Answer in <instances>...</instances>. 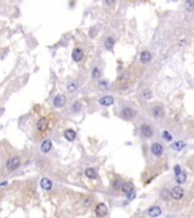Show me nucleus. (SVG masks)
I'll return each mask as SVG.
<instances>
[{
    "label": "nucleus",
    "instance_id": "obj_28",
    "mask_svg": "<svg viewBox=\"0 0 194 218\" xmlns=\"http://www.w3.org/2000/svg\"><path fill=\"white\" fill-rule=\"evenodd\" d=\"M142 97L144 98L145 100H149L150 98L152 97V93H151V91H150V90L145 89V90H143V91H142Z\"/></svg>",
    "mask_w": 194,
    "mask_h": 218
},
{
    "label": "nucleus",
    "instance_id": "obj_23",
    "mask_svg": "<svg viewBox=\"0 0 194 218\" xmlns=\"http://www.w3.org/2000/svg\"><path fill=\"white\" fill-rule=\"evenodd\" d=\"M185 145H186V144L184 143L183 141H178V142L173 144V145H171V148H173L174 150H176V151H181L182 149L185 148Z\"/></svg>",
    "mask_w": 194,
    "mask_h": 218
},
{
    "label": "nucleus",
    "instance_id": "obj_12",
    "mask_svg": "<svg viewBox=\"0 0 194 218\" xmlns=\"http://www.w3.org/2000/svg\"><path fill=\"white\" fill-rule=\"evenodd\" d=\"M40 185H41V188L44 190V191H50V190L52 189V181L50 179V178H48V177H43L42 179H41V182H40Z\"/></svg>",
    "mask_w": 194,
    "mask_h": 218
},
{
    "label": "nucleus",
    "instance_id": "obj_16",
    "mask_svg": "<svg viewBox=\"0 0 194 218\" xmlns=\"http://www.w3.org/2000/svg\"><path fill=\"white\" fill-rule=\"evenodd\" d=\"M85 176L87 178H90V179H97L98 178V173L97 171L94 169V168H86L85 169Z\"/></svg>",
    "mask_w": 194,
    "mask_h": 218
},
{
    "label": "nucleus",
    "instance_id": "obj_19",
    "mask_svg": "<svg viewBox=\"0 0 194 218\" xmlns=\"http://www.w3.org/2000/svg\"><path fill=\"white\" fill-rule=\"evenodd\" d=\"M140 60L142 64H148L151 60V53L149 51H143L140 56Z\"/></svg>",
    "mask_w": 194,
    "mask_h": 218
},
{
    "label": "nucleus",
    "instance_id": "obj_1",
    "mask_svg": "<svg viewBox=\"0 0 194 218\" xmlns=\"http://www.w3.org/2000/svg\"><path fill=\"white\" fill-rule=\"evenodd\" d=\"M55 123H56V116L53 114H48V115L41 116L40 118L38 119V122H36V124H35V131H36L38 138L46 136L48 132L53 127Z\"/></svg>",
    "mask_w": 194,
    "mask_h": 218
},
{
    "label": "nucleus",
    "instance_id": "obj_4",
    "mask_svg": "<svg viewBox=\"0 0 194 218\" xmlns=\"http://www.w3.org/2000/svg\"><path fill=\"white\" fill-rule=\"evenodd\" d=\"M170 196L174 200H181L184 196V190H183L182 186H179V185L174 186L170 191Z\"/></svg>",
    "mask_w": 194,
    "mask_h": 218
},
{
    "label": "nucleus",
    "instance_id": "obj_6",
    "mask_svg": "<svg viewBox=\"0 0 194 218\" xmlns=\"http://www.w3.org/2000/svg\"><path fill=\"white\" fill-rule=\"evenodd\" d=\"M72 58H73V60H74L75 63H80L83 60V58H84V51H83V49H81V48H75L73 52H72Z\"/></svg>",
    "mask_w": 194,
    "mask_h": 218
},
{
    "label": "nucleus",
    "instance_id": "obj_17",
    "mask_svg": "<svg viewBox=\"0 0 194 218\" xmlns=\"http://www.w3.org/2000/svg\"><path fill=\"white\" fill-rule=\"evenodd\" d=\"M120 190L123 191V193H125L126 195H128V194H131L132 192L134 191V185H133L132 183H124Z\"/></svg>",
    "mask_w": 194,
    "mask_h": 218
},
{
    "label": "nucleus",
    "instance_id": "obj_20",
    "mask_svg": "<svg viewBox=\"0 0 194 218\" xmlns=\"http://www.w3.org/2000/svg\"><path fill=\"white\" fill-rule=\"evenodd\" d=\"M186 178H187V176H186V173L183 172V171H182V172H181V174L176 176V182L178 184H184L185 182H186Z\"/></svg>",
    "mask_w": 194,
    "mask_h": 218
},
{
    "label": "nucleus",
    "instance_id": "obj_21",
    "mask_svg": "<svg viewBox=\"0 0 194 218\" xmlns=\"http://www.w3.org/2000/svg\"><path fill=\"white\" fill-rule=\"evenodd\" d=\"M114 43H115V40L114 38H111V36H108L106 40H104V47H106V49H108V50H111L113 49V47H114Z\"/></svg>",
    "mask_w": 194,
    "mask_h": 218
},
{
    "label": "nucleus",
    "instance_id": "obj_8",
    "mask_svg": "<svg viewBox=\"0 0 194 218\" xmlns=\"http://www.w3.org/2000/svg\"><path fill=\"white\" fill-rule=\"evenodd\" d=\"M135 114L136 113L134 111V109L130 108V107H125V108L120 111V116L123 118H125V119H132L135 116Z\"/></svg>",
    "mask_w": 194,
    "mask_h": 218
},
{
    "label": "nucleus",
    "instance_id": "obj_24",
    "mask_svg": "<svg viewBox=\"0 0 194 218\" xmlns=\"http://www.w3.org/2000/svg\"><path fill=\"white\" fill-rule=\"evenodd\" d=\"M101 76V72H100V69L98 68V67H94V68L92 69V79H94V80H97Z\"/></svg>",
    "mask_w": 194,
    "mask_h": 218
},
{
    "label": "nucleus",
    "instance_id": "obj_15",
    "mask_svg": "<svg viewBox=\"0 0 194 218\" xmlns=\"http://www.w3.org/2000/svg\"><path fill=\"white\" fill-rule=\"evenodd\" d=\"M152 115H153V117L154 118H157V119L161 118V117L164 116V109H162V107H160V106H155V107H153V109H152Z\"/></svg>",
    "mask_w": 194,
    "mask_h": 218
},
{
    "label": "nucleus",
    "instance_id": "obj_11",
    "mask_svg": "<svg viewBox=\"0 0 194 218\" xmlns=\"http://www.w3.org/2000/svg\"><path fill=\"white\" fill-rule=\"evenodd\" d=\"M148 215L150 217L155 218L161 215V208L159 206H152L148 209Z\"/></svg>",
    "mask_w": 194,
    "mask_h": 218
},
{
    "label": "nucleus",
    "instance_id": "obj_31",
    "mask_svg": "<svg viewBox=\"0 0 194 218\" xmlns=\"http://www.w3.org/2000/svg\"><path fill=\"white\" fill-rule=\"evenodd\" d=\"M92 202H93V199H92L91 196H86V198H84V199H83V205H84L85 207L91 206Z\"/></svg>",
    "mask_w": 194,
    "mask_h": 218
},
{
    "label": "nucleus",
    "instance_id": "obj_32",
    "mask_svg": "<svg viewBox=\"0 0 194 218\" xmlns=\"http://www.w3.org/2000/svg\"><path fill=\"white\" fill-rule=\"evenodd\" d=\"M174 172H175V176L179 175V174H181V172H182V169H181V166H179V165H176V166L174 167Z\"/></svg>",
    "mask_w": 194,
    "mask_h": 218
},
{
    "label": "nucleus",
    "instance_id": "obj_30",
    "mask_svg": "<svg viewBox=\"0 0 194 218\" xmlns=\"http://www.w3.org/2000/svg\"><path fill=\"white\" fill-rule=\"evenodd\" d=\"M123 184L124 183H123L120 179H115L114 182H113V188H114V189H121Z\"/></svg>",
    "mask_w": 194,
    "mask_h": 218
},
{
    "label": "nucleus",
    "instance_id": "obj_5",
    "mask_svg": "<svg viewBox=\"0 0 194 218\" xmlns=\"http://www.w3.org/2000/svg\"><path fill=\"white\" fill-rule=\"evenodd\" d=\"M52 103L56 108H61L66 105V97L64 94H57L55 96L53 100H52Z\"/></svg>",
    "mask_w": 194,
    "mask_h": 218
},
{
    "label": "nucleus",
    "instance_id": "obj_26",
    "mask_svg": "<svg viewBox=\"0 0 194 218\" xmlns=\"http://www.w3.org/2000/svg\"><path fill=\"white\" fill-rule=\"evenodd\" d=\"M185 8L187 9L188 12L194 10V1H191V0L186 1V2H185Z\"/></svg>",
    "mask_w": 194,
    "mask_h": 218
},
{
    "label": "nucleus",
    "instance_id": "obj_27",
    "mask_svg": "<svg viewBox=\"0 0 194 218\" xmlns=\"http://www.w3.org/2000/svg\"><path fill=\"white\" fill-rule=\"evenodd\" d=\"M99 89L100 90H107L108 89V81H99Z\"/></svg>",
    "mask_w": 194,
    "mask_h": 218
},
{
    "label": "nucleus",
    "instance_id": "obj_3",
    "mask_svg": "<svg viewBox=\"0 0 194 218\" xmlns=\"http://www.w3.org/2000/svg\"><path fill=\"white\" fill-rule=\"evenodd\" d=\"M94 212H96V215H97L98 217L103 218L108 214V208H107V206L103 202H99L97 206H96V208H94Z\"/></svg>",
    "mask_w": 194,
    "mask_h": 218
},
{
    "label": "nucleus",
    "instance_id": "obj_9",
    "mask_svg": "<svg viewBox=\"0 0 194 218\" xmlns=\"http://www.w3.org/2000/svg\"><path fill=\"white\" fill-rule=\"evenodd\" d=\"M151 152L155 157H160V156L162 155V152H164V147L160 143H158V142H154L151 145Z\"/></svg>",
    "mask_w": 194,
    "mask_h": 218
},
{
    "label": "nucleus",
    "instance_id": "obj_14",
    "mask_svg": "<svg viewBox=\"0 0 194 218\" xmlns=\"http://www.w3.org/2000/svg\"><path fill=\"white\" fill-rule=\"evenodd\" d=\"M141 133H142L143 136H145V138H151L152 134H153V131H152V128H151L150 125L143 124L142 126H141Z\"/></svg>",
    "mask_w": 194,
    "mask_h": 218
},
{
    "label": "nucleus",
    "instance_id": "obj_35",
    "mask_svg": "<svg viewBox=\"0 0 194 218\" xmlns=\"http://www.w3.org/2000/svg\"><path fill=\"white\" fill-rule=\"evenodd\" d=\"M7 184H8V182H6V181H5L4 183H0V186H4V185H7Z\"/></svg>",
    "mask_w": 194,
    "mask_h": 218
},
{
    "label": "nucleus",
    "instance_id": "obj_33",
    "mask_svg": "<svg viewBox=\"0 0 194 218\" xmlns=\"http://www.w3.org/2000/svg\"><path fill=\"white\" fill-rule=\"evenodd\" d=\"M134 196H135V191H133L131 194L127 195V198H128V200H132V199H134Z\"/></svg>",
    "mask_w": 194,
    "mask_h": 218
},
{
    "label": "nucleus",
    "instance_id": "obj_10",
    "mask_svg": "<svg viewBox=\"0 0 194 218\" xmlns=\"http://www.w3.org/2000/svg\"><path fill=\"white\" fill-rule=\"evenodd\" d=\"M114 102H115V99L111 96H104V97L99 99V103L101 106H103V107H109V106L114 105Z\"/></svg>",
    "mask_w": 194,
    "mask_h": 218
},
{
    "label": "nucleus",
    "instance_id": "obj_22",
    "mask_svg": "<svg viewBox=\"0 0 194 218\" xmlns=\"http://www.w3.org/2000/svg\"><path fill=\"white\" fill-rule=\"evenodd\" d=\"M81 109H82V103H81L80 101H75V102L72 105V107H70L72 113H74V114L81 111Z\"/></svg>",
    "mask_w": 194,
    "mask_h": 218
},
{
    "label": "nucleus",
    "instance_id": "obj_13",
    "mask_svg": "<svg viewBox=\"0 0 194 218\" xmlns=\"http://www.w3.org/2000/svg\"><path fill=\"white\" fill-rule=\"evenodd\" d=\"M64 138L66 139L69 142H73L75 139H76V132L72 128H67L64 131Z\"/></svg>",
    "mask_w": 194,
    "mask_h": 218
},
{
    "label": "nucleus",
    "instance_id": "obj_2",
    "mask_svg": "<svg viewBox=\"0 0 194 218\" xmlns=\"http://www.w3.org/2000/svg\"><path fill=\"white\" fill-rule=\"evenodd\" d=\"M21 164H22V159H21L19 156H12L6 161V171L8 173L14 172L21 166Z\"/></svg>",
    "mask_w": 194,
    "mask_h": 218
},
{
    "label": "nucleus",
    "instance_id": "obj_18",
    "mask_svg": "<svg viewBox=\"0 0 194 218\" xmlns=\"http://www.w3.org/2000/svg\"><path fill=\"white\" fill-rule=\"evenodd\" d=\"M77 87H78V83H77V81H72V82H69L67 86H66V89H67V91L69 93H74L76 90H77Z\"/></svg>",
    "mask_w": 194,
    "mask_h": 218
},
{
    "label": "nucleus",
    "instance_id": "obj_29",
    "mask_svg": "<svg viewBox=\"0 0 194 218\" xmlns=\"http://www.w3.org/2000/svg\"><path fill=\"white\" fill-rule=\"evenodd\" d=\"M169 196H170V192H169L167 189H164L161 191V198H162L164 200H168Z\"/></svg>",
    "mask_w": 194,
    "mask_h": 218
},
{
    "label": "nucleus",
    "instance_id": "obj_7",
    "mask_svg": "<svg viewBox=\"0 0 194 218\" xmlns=\"http://www.w3.org/2000/svg\"><path fill=\"white\" fill-rule=\"evenodd\" d=\"M41 152L42 153H49L52 149V141L50 139H46V140H43V142L41 143Z\"/></svg>",
    "mask_w": 194,
    "mask_h": 218
},
{
    "label": "nucleus",
    "instance_id": "obj_34",
    "mask_svg": "<svg viewBox=\"0 0 194 218\" xmlns=\"http://www.w3.org/2000/svg\"><path fill=\"white\" fill-rule=\"evenodd\" d=\"M4 113H5V108H4V107H1V108H0V116L2 115Z\"/></svg>",
    "mask_w": 194,
    "mask_h": 218
},
{
    "label": "nucleus",
    "instance_id": "obj_25",
    "mask_svg": "<svg viewBox=\"0 0 194 218\" xmlns=\"http://www.w3.org/2000/svg\"><path fill=\"white\" fill-rule=\"evenodd\" d=\"M162 139H164L165 141H167V142H169V141L173 140V136H171V134L168 132V131H164V132H162Z\"/></svg>",
    "mask_w": 194,
    "mask_h": 218
}]
</instances>
